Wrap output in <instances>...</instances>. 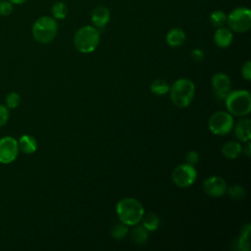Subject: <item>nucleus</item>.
I'll return each instance as SVG.
<instances>
[{"label":"nucleus","instance_id":"obj_18","mask_svg":"<svg viewBox=\"0 0 251 251\" xmlns=\"http://www.w3.org/2000/svg\"><path fill=\"white\" fill-rule=\"evenodd\" d=\"M241 151V145L237 141H228L222 147V153L227 159L237 158Z\"/></svg>","mask_w":251,"mask_h":251},{"label":"nucleus","instance_id":"obj_1","mask_svg":"<svg viewBox=\"0 0 251 251\" xmlns=\"http://www.w3.org/2000/svg\"><path fill=\"white\" fill-rule=\"evenodd\" d=\"M116 210L121 222L126 226L137 225L144 215L142 204L138 200L130 197L120 200Z\"/></svg>","mask_w":251,"mask_h":251},{"label":"nucleus","instance_id":"obj_10","mask_svg":"<svg viewBox=\"0 0 251 251\" xmlns=\"http://www.w3.org/2000/svg\"><path fill=\"white\" fill-rule=\"evenodd\" d=\"M204 191L211 197H221L226 192V182L223 177L210 176L203 183Z\"/></svg>","mask_w":251,"mask_h":251},{"label":"nucleus","instance_id":"obj_31","mask_svg":"<svg viewBox=\"0 0 251 251\" xmlns=\"http://www.w3.org/2000/svg\"><path fill=\"white\" fill-rule=\"evenodd\" d=\"M191 57L194 61L201 62L204 59V52L199 48H195L191 52Z\"/></svg>","mask_w":251,"mask_h":251},{"label":"nucleus","instance_id":"obj_6","mask_svg":"<svg viewBox=\"0 0 251 251\" xmlns=\"http://www.w3.org/2000/svg\"><path fill=\"white\" fill-rule=\"evenodd\" d=\"M228 28L235 32H245L251 27V12L248 8L238 7L227 16Z\"/></svg>","mask_w":251,"mask_h":251},{"label":"nucleus","instance_id":"obj_12","mask_svg":"<svg viewBox=\"0 0 251 251\" xmlns=\"http://www.w3.org/2000/svg\"><path fill=\"white\" fill-rule=\"evenodd\" d=\"M110 11L105 6H97L91 13V22L96 28H103L110 21Z\"/></svg>","mask_w":251,"mask_h":251},{"label":"nucleus","instance_id":"obj_14","mask_svg":"<svg viewBox=\"0 0 251 251\" xmlns=\"http://www.w3.org/2000/svg\"><path fill=\"white\" fill-rule=\"evenodd\" d=\"M234 134L236 138L240 141L248 142L251 138V121L250 119L240 120L234 128Z\"/></svg>","mask_w":251,"mask_h":251},{"label":"nucleus","instance_id":"obj_15","mask_svg":"<svg viewBox=\"0 0 251 251\" xmlns=\"http://www.w3.org/2000/svg\"><path fill=\"white\" fill-rule=\"evenodd\" d=\"M184 40H185V33L181 28L174 27L170 29L166 35V41L172 47H178L182 45Z\"/></svg>","mask_w":251,"mask_h":251},{"label":"nucleus","instance_id":"obj_24","mask_svg":"<svg viewBox=\"0 0 251 251\" xmlns=\"http://www.w3.org/2000/svg\"><path fill=\"white\" fill-rule=\"evenodd\" d=\"M226 192L229 195L230 198L235 199V200H240L243 199L245 197V189L243 188V186L235 184V185H231L228 188H226Z\"/></svg>","mask_w":251,"mask_h":251},{"label":"nucleus","instance_id":"obj_19","mask_svg":"<svg viewBox=\"0 0 251 251\" xmlns=\"http://www.w3.org/2000/svg\"><path fill=\"white\" fill-rule=\"evenodd\" d=\"M134 226H135L130 230V238L135 244L142 245L148 238V230L142 225Z\"/></svg>","mask_w":251,"mask_h":251},{"label":"nucleus","instance_id":"obj_2","mask_svg":"<svg viewBox=\"0 0 251 251\" xmlns=\"http://www.w3.org/2000/svg\"><path fill=\"white\" fill-rule=\"evenodd\" d=\"M169 91L174 105L178 108H185L194 98L195 87L191 80L187 78H179L173 83Z\"/></svg>","mask_w":251,"mask_h":251},{"label":"nucleus","instance_id":"obj_17","mask_svg":"<svg viewBox=\"0 0 251 251\" xmlns=\"http://www.w3.org/2000/svg\"><path fill=\"white\" fill-rule=\"evenodd\" d=\"M250 231L251 226L250 224H246L241 227L240 234L236 240L237 248L242 251H249L250 248Z\"/></svg>","mask_w":251,"mask_h":251},{"label":"nucleus","instance_id":"obj_26","mask_svg":"<svg viewBox=\"0 0 251 251\" xmlns=\"http://www.w3.org/2000/svg\"><path fill=\"white\" fill-rule=\"evenodd\" d=\"M20 102H21V97L20 95L15 92V91H12L10 92L7 96H6V105L9 109H15L17 108L19 105H20Z\"/></svg>","mask_w":251,"mask_h":251},{"label":"nucleus","instance_id":"obj_30","mask_svg":"<svg viewBox=\"0 0 251 251\" xmlns=\"http://www.w3.org/2000/svg\"><path fill=\"white\" fill-rule=\"evenodd\" d=\"M241 74L245 79L250 80L251 78V62L250 61H246L245 64L242 66Z\"/></svg>","mask_w":251,"mask_h":251},{"label":"nucleus","instance_id":"obj_22","mask_svg":"<svg viewBox=\"0 0 251 251\" xmlns=\"http://www.w3.org/2000/svg\"><path fill=\"white\" fill-rule=\"evenodd\" d=\"M51 11H52V15L55 19L63 20L67 17L69 10H68V6L66 5L65 2L58 1V2L53 4V6L51 8Z\"/></svg>","mask_w":251,"mask_h":251},{"label":"nucleus","instance_id":"obj_13","mask_svg":"<svg viewBox=\"0 0 251 251\" xmlns=\"http://www.w3.org/2000/svg\"><path fill=\"white\" fill-rule=\"evenodd\" d=\"M214 42L220 48H226L232 42V32L226 26L217 27L214 33Z\"/></svg>","mask_w":251,"mask_h":251},{"label":"nucleus","instance_id":"obj_3","mask_svg":"<svg viewBox=\"0 0 251 251\" xmlns=\"http://www.w3.org/2000/svg\"><path fill=\"white\" fill-rule=\"evenodd\" d=\"M100 42V32L98 28L85 25L80 27L74 36V45L81 53H90L94 51Z\"/></svg>","mask_w":251,"mask_h":251},{"label":"nucleus","instance_id":"obj_4","mask_svg":"<svg viewBox=\"0 0 251 251\" xmlns=\"http://www.w3.org/2000/svg\"><path fill=\"white\" fill-rule=\"evenodd\" d=\"M31 32L37 42L47 44L55 39L58 33V24L54 18L43 16L35 21Z\"/></svg>","mask_w":251,"mask_h":251},{"label":"nucleus","instance_id":"obj_27","mask_svg":"<svg viewBox=\"0 0 251 251\" xmlns=\"http://www.w3.org/2000/svg\"><path fill=\"white\" fill-rule=\"evenodd\" d=\"M9 116H10L9 108L3 104H0V126H3L4 125H6V123L9 120Z\"/></svg>","mask_w":251,"mask_h":251},{"label":"nucleus","instance_id":"obj_7","mask_svg":"<svg viewBox=\"0 0 251 251\" xmlns=\"http://www.w3.org/2000/svg\"><path fill=\"white\" fill-rule=\"evenodd\" d=\"M209 129L217 135H225L228 133L233 127V119L229 113L216 112L213 114L208 122Z\"/></svg>","mask_w":251,"mask_h":251},{"label":"nucleus","instance_id":"obj_25","mask_svg":"<svg viewBox=\"0 0 251 251\" xmlns=\"http://www.w3.org/2000/svg\"><path fill=\"white\" fill-rule=\"evenodd\" d=\"M127 231H128V229L126 227V225L117 224L111 229V235L113 238L120 240V239H123L126 235Z\"/></svg>","mask_w":251,"mask_h":251},{"label":"nucleus","instance_id":"obj_28","mask_svg":"<svg viewBox=\"0 0 251 251\" xmlns=\"http://www.w3.org/2000/svg\"><path fill=\"white\" fill-rule=\"evenodd\" d=\"M13 12V5L10 1L0 2V15L9 16Z\"/></svg>","mask_w":251,"mask_h":251},{"label":"nucleus","instance_id":"obj_20","mask_svg":"<svg viewBox=\"0 0 251 251\" xmlns=\"http://www.w3.org/2000/svg\"><path fill=\"white\" fill-rule=\"evenodd\" d=\"M141 220H142V226L148 231H154L159 227L160 220H159V217L154 213L146 214L144 217H142Z\"/></svg>","mask_w":251,"mask_h":251},{"label":"nucleus","instance_id":"obj_11","mask_svg":"<svg viewBox=\"0 0 251 251\" xmlns=\"http://www.w3.org/2000/svg\"><path fill=\"white\" fill-rule=\"evenodd\" d=\"M230 79L227 75L224 73H217L212 77V86L218 96L225 98L230 89Z\"/></svg>","mask_w":251,"mask_h":251},{"label":"nucleus","instance_id":"obj_5","mask_svg":"<svg viewBox=\"0 0 251 251\" xmlns=\"http://www.w3.org/2000/svg\"><path fill=\"white\" fill-rule=\"evenodd\" d=\"M226 98V107L234 116H246L251 111V96L247 90L228 92Z\"/></svg>","mask_w":251,"mask_h":251},{"label":"nucleus","instance_id":"obj_32","mask_svg":"<svg viewBox=\"0 0 251 251\" xmlns=\"http://www.w3.org/2000/svg\"><path fill=\"white\" fill-rule=\"evenodd\" d=\"M243 151H244V154L246 155V157H250L251 156V145H250L249 142L246 144V146H245Z\"/></svg>","mask_w":251,"mask_h":251},{"label":"nucleus","instance_id":"obj_8","mask_svg":"<svg viewBox=\"0 0 251 251\" xmlns=\"http://www.w3.org/2000/svg\"><path fill=\"white\" fill-rule=\"evenodd\" d=\"M197 173L195 168L189 164H181L175 168L172 174L174 183L181 188L190 186L196 179Z\"/></svg>","mask_w":251,"mask_h":251},{"label":"nucleus","instance_id":"obj_16","mask_svg":"<svg viewBox=\"0 0 251 251\" xmlns=\"http://www.w3.org/2000/svg\"><path fill=\"white\" fill-rule=\"evenodd\" d=\"M19 149L23 151L25 154H32L37 149V142L35 138L31 135H22L20 140L18 141Z\"/></svg>","mask_w":251,"mask_h":251},{"label":"nucleus","instance_id":"obj_21","mask_svg":"<svg viewBox=\"0 0 251 251\" xmlns=\"http://www.w3.org/2000/svg\"><path fill=\"white\" fill-rule=\"evenodd\" d=\"M227 15L221 10H216L210 15V23L215 27L225 26L226 25Z\"/></svg>","mask_w":251,"mask_h":251},{"label":"nucleus","instance_id":"obj_9","mask_svg":"<svg viewBox=\"0 0 251 251\" xmlns=\"http://www.w3.org/2000/svg\"><path fill=\"white\" fill-rule=\"evenodd\" d=\"M18 141L12 136L0 138V163L10 164L14 162L19 154Z\"/></svg>","mask_w":251,"mask_h":251},{"label":"nucleus","instance_id":"obj_33","mask_svg":"<svg viewBox=\"0 0 251 251\" xmlns=\"http://www.w3.org/2000/svg\"><path fill=\"white\" fill-rule=\"evenodd\" d=\"M26 0H10V2L12 4H17V5H21V4H24Z\"/></svg>","mask_w":251,"mask_h":251},{"label":"nucleus","instance_id":"obj_23","mask_svg":"<svg viewBox=\"0 0 251 251\" xmlns=\"http://www.w3.org/2000/svg\"><path fill=\"white\" fill-rule=\"evenodd\" d=\"M150 89H151L152 93H154L155 95L162 96V95H165L166 93L169 92L170 86H169V84L165 80H163V79H156V80H154L151 83Z\"/></svg>","mask_w":251,"mask_h":251},{"label":"nucleus","instance_id":"obj_29","mask_svg":"<svg viewBox=\"0 0 251 251\" xmlns=\"http://www.w3.org/2000/svg\"><path fill=\"white\" fill-rule=\"evenodd\" d=\"M185 160H186V163H187V164L194 166V165L197 164L198 161H199V155H198V153L195 152V151H189V152L186 154Z\"/></svg>","mask_w":251,"mask_h":251}]
</instances>
